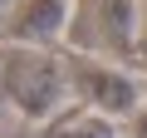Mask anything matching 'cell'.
<instances>
[{
	"instance_id": "obj_1",
	"label": "cell",
	"mask_w": 147,
	"mask_h": 138,
	"mask_svg": "<svg viewBox=\"0 0 147 138\" xmlns=\"http://www.w3.org/2000/svg\"><path fill=\"white\" fill-rule=\"evenodd\" d=\"M5 84H10L15 104H25L30 113H44V109L54 104V94H59V69H54V59H44V54H20V59H10Z\"/></svg>"
},
{
	"instance_id": "obj_2",
	"label": "cell",
	"mask_w": 147,
	"mask_h": 138,
	"mask_svg": "<svg viewBox=\"0 0 147 138\" xmlns=\"http://www.w3.org/2000/svg\"><path fill=\"white\" fill-rule=\"evenodd\" d=\"M25 10H30V15H25L20 35H49V30L59 25V5H54V0H30Z\"/></svg>"
}]
</instances>
